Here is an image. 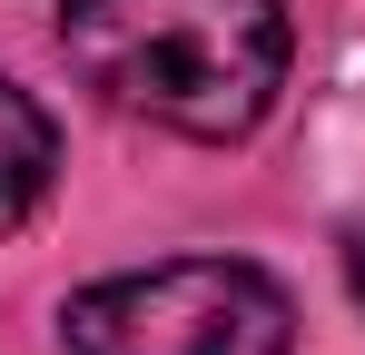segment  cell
<instances>
[{"label": "cell", "mask_w": 365, "mask_h": 355, "mask_svg": "<svg viewBox=\"0 0 365 355\" xmlns=\"http://www.w3.org/2000/svg\"><path fill=\"white\" fill-rule=\"evenodd\" d=\"M50 178H60V128H50V109L20 79H0V227L40 217Z\"/></svg>", "instance_id": "3957f363"}, {"label": "cell", "mask_w": 365, "mask_h": 355, "mask_svg": "<svg viewBox=\"0 0 365 355\" xmlns=\"http://www.w3.org/2000/svg\"><path fill=\"white\" fill-rule=\"evenodd\" d=\"M60 50L109 109L148 128L247 138L287 79V10L277 0H60Z\"/></svg>", "instance_id": "6da1fadb"}, {"label": "cell", "mask_w": 365, "mask_h": 355, "mask_svg": "<svg viewBox=\"0 0 365 355\" xmlns=\"http://www.w3.org/2000/svg\"><path fill=\"white\" fill-rule=\"evenodd\" d=\"M346 287H356V306H365V227H346Z\"/></svg>", "instance_id": "277c9868"}, {"label": "cell", "mask_w": 365, "mask_h": 355, "mask_svg": "<svg viewBox=\"0 0 365 355\" xmlns=\"http://www.w3.org/2000/svg\"><path fill=\"white\" fill-rule=\"evenodd\" d=\"M60 336L69 355H287L297 306L247 257H178V267L79 287Z\"/></svg>", "instance_id": "7a4b0ae2"}]
</instances>
